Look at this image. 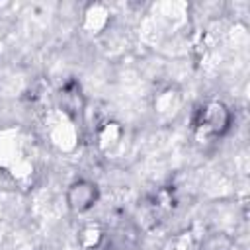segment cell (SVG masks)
I'll list each match as a JSON object with an SVG mask.
<instances>
[{"mask_svg": "<svg viewBox=\"0 0 250 250\" xmlns=\"http://www.w3.org/2000/svg\"><path fill=\"white\" fill-rule=\"evenodd\" d=\"M98 199V189L90 182H76L68 189V207L76 213L88 211Z\"/></svg>", "mask_w": 250, "mask_h": 250, "instance_id": "1", "label": "cell"}, {"mask_svg": "<svg viewBox=\"0 0 250 250\" xmlns=\"http://www.w3.org/2000/svg\"><path fill=\"white\" fill-rule=\"evenodd\" d=\"M227 123H229V113L221 104H211L203 109V121H201L203 131L217 135L227 127Z\"/></svg>", "mask_w": 250, "mask_h": 250, "instance_id": "2", "label": "cell"}]
</instances>
